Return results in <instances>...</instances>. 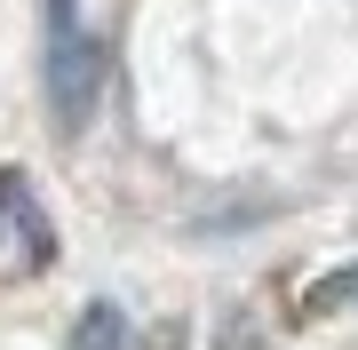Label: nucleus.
<instances>
[{
  "instance_id": "f257e3e1",
  "label": "nucleus",
  "mask_w": 358,
  "mask_h": 350,
  "mask_svg": "<svg viewBox=\"0 0 358 350\" xmlns=\"http://www.w3.org/2000/svg\"><path fill=\"white\" fill-rule=\"evenodd\" d=\"M96 80H103L96 32L72 16V0H48V112H56V128H80L96 112Z\"/></svg>"
},
{
  "instance_id": "f03ea898",
  "label": "nucleus",
  "mask_w": 358,
  "mask_h": 350,
  "mask_svg": "<svg viewBox=\"0 0 358 350\" xmlns=\"http://www.w3.org/2000/svg\"><path fill=\"white\" fill-rule=\"evenodd\" d=\"M64 350H128V319H120V302H88Z\"/></svg>"
}]
</instances>
